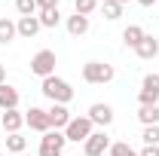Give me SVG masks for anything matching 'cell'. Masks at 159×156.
<instances>
[{
  "instance_id": "cell-21",
  "label": "cell",
  "mask_w": 159,
  "mask_h": 156,
  "mask_svg": "<svg viewBox=\"0 0 159 156\" xmlns=\"http://www.w3.org/2000/svg\"><path fill=\"white\" fill-rule=\"evenodd\" d=\"M25 147H28V138H21L19 132H16V135H9L6 138V150H9V153H25Z\"/></svg>"
},
{
  "instance_id": "cell-19",
  "label": "cell",
  "mask_w": 159,
  "mask_h": 156,
  "mask_svg": "<svg viewBox=\"0 0 159 156\" xmlns=\"http://www.w3.org/2000/svg\"><path fill=\"white\" fill-rule=\"evenodd\" d=\"M101 12H104V19L107 21H116L119 16H122V3H116V0H104V3H98Z\"/></svg>"
},
{
  "instance_id": "cell-13",
  "label": "cell",
  "mask_w": 159,
  "mask_h": 156,
  "mask_svg": "<svg viewBox=\"0 0 159 156\" xmlns=\"http://www.w3.org/2000/svg\"><path fill=\"white\" fill-rule=\"evenodd\" d=\"M0 126H3L9 135H16L21 126H25V113H19V107H16V110H3V117H0Z\"/></svg>"
},
{
  "instance_id": "cell-29",
  "label": "cell",
  "mask_w": 159,
  "mask_h": 156,
  "mask_svg": "<svg viewBox=\"0 0 159 156\" xmlns=\"http://www.w3.org/2000/svg\"><path fill=\"white\" fill-rule=\"evenodd\" d=\"M116 3H129V0H116Z\"/></svg>"
},
{
  "instance_id": "cell-1",
  "label": "cell",
  "mask_w": 159,
  "mask_h": 156,
  "mask_svg": "<svg viewBox=\"0 0 159 156\" xmlns=\"http://www.w3.org/2000/svg\"><path fill=\"white\" fill-rule=\"evenodd\" d=\"M40 92L49 98L52 104H67L70 98H74V89H70V83L67 80H61V77H46L43 80V86H40Z\"/></svg>"
},
{
  "instance_id": "cell-24",
  "label": "cell",
  "mask_w": 159,
  "mask_h": 156,
  "mask_svg": "<svg viewBox=\"0 0 159 156\" xmlns=\"http://www.w3.org/2000/svg\"><path fill=\"white\" fill-rule=\"evenodd\" d=\"M107 153H110V156H138L132 147H129V144H125V141H116V144H110V150H107Z\"/></svg>"
},
{
  "instance_id": "cell-10",
  "label": "cell",
  "mask_w": 159,
  "mask_h": 156,
  "mask_svg": "<svg viewBox=\"0 0 159 156\" xmlns=\"http://www.w3.org/2000/svg\"><path fill=\"white\" fill-rule=\"evenodd\" d=\"M46 113H49V126H52V129H67V122L74 119L70 110H67V104H52Z\"/></svg>"
},
{
  "instance_id": "cell-32",
  "label": "cell",
  "mask_w": 159,
  "mask_h": 156,
  "mask_svg": "<svg viewBox=\"0 0 159 156\" xmlns=\"http://www.w3.org/2000/svg\"><path fill=\"white\" fill-rule=\"evenodd\" d=\"M0 156H3V153H0Z\"/></svg>"
},
{
  "instance_id": "cell-28",
  "label": "cell",
  "mask_w": 159,
  "mask_h": 156,
  "mask_svg": "<svg viewBox=\"0 0 159 156\" xmlns=\"http://www.w3.org/2000/svg\"><path fill=\"white\" fill-rule=\"evenodd\" d=\"M0 83H6V71H3V64H0Z\"/></svg>"
},
{
  "instance_id": "cell-6",
  "label": "cell",
  "mask_w": 159,
  "mask_h": 156,
  "mask_svg": "<svg viewBox=\"0 0 159 156\" xmlns=\"http://www.w3.org/2000/svg\"><path fill=\"white\" fill-rule=\"evenodd\" d=\"M104 150H110L107 132H92V135L83 141V153L86 156H104Z\"/></svg>"
},
{
  "instance_id": "cell-15",
  "label": "cell",
  "mask_w": 159,
  "mask_h": 156,
  "mask_svg": "<svg viewBox=\"0 0 159 156\" xmlns=\"http://www.w3.org/2000/svg\"><path fill=\"white\" fill-rule=\"evenodd\" d=\"M86 31H89V16H77V12H74V16L67 19V34H70V37H83Z\"/></svg>"
},
{
  "instance_id": "cell-30",
  "label": "cell",
  "mask_w": 159,
  "mask_h": 156,
  "mask_svg": "<svg viewBox=\"0 0 159 156\" xmlns=\"http://www.w3.org/2000/svg\"><path fill=\"white\" fill-rule=\"evenodd\" d=\"M19 156H28V153H19Z\"/></svg>"
},
{
  "instance_id": "cell-16",
  "label": "cell",
  "mask_w": 159,
  "mask_h": 156,
  "mask_svg": "<svg viewBox=\"0 0 159 156\" xmlns=\"http://www.w3.org/2000/svg\"><path fill=\"white\" fill-rule=\"evenodd\" d=\"M138 119L144 122V126H159V107L156 104H141Z\"/></svg>"
},
{
  "instance_id": "cell-11",
  "label": "cell",
  "mask_w": 159,
  "mask_h": 156,
  "mask_svg": "<svg viewBox=\"0 0 159 156\" xmlns=\"http://www.w3.org/2000/svg\"><path fill=\"white\" fill-rule=\"evenodd\" d=\"M40 28H43V25H40L37 16H21V19L16 21V31H19V37H25V40H34Z\"/></svg>"
},
{
  "instance_id": "cell-7",
  "label": "cell",
  "mask_w": 159,
  "mask_h": 156,
  "mask_svg": "<svg viewBox=\"0 0 159 156\" xmlns=\"http://www.w3.org/2000/svg\"><path fill=\"white\" fill-rule=\"evenodd\" d=\"M141 104H156L159 101V74H147L144 83H141V92H138Z\"/></svg>"
},
{
  "instance_id": "cell-20",
  "label": "cell",
  "mask_w": 159,
  "mask_h": 156,
  "mask_svg": "<svg viewBox=\"0 0 159 156\" xmlns=\"http://www.w3.org/2000/svg\"><path fill=\"white\" fill-rule=\"evenodd\" d=\"M40 25H43V28H55V25H58L61 21V12H58V6H52V9H40Z\"/></svg>"
},
{
  "instance_id": "cell-14",
  "label": "cell",
  "mask_w": 159,
  "mask_h": 156,
  "mask_svg": "<svg viewBox=\"0 0 159 156\" xmlns=\"http://www.w3.org/2000/svg\"><path fill=\"white\" fill-rule=\"evenodd\" d=\"M19 107V92L9 83H0V110H16Z\"/></svg>"
},
{
  "instance_id": "cell-31",
  "label": "cell",
  "mask_w": 159,
  "mask_h": 156,
  "mask_svg": "<svg viewBox=\"0 0 159 156\" xmlns=\"http://www.w3.org/2000/svg\"><path fill=\"white\" fill-rule=\"evenodd\" d=\"M0 117H3V110H0Z\"/></svg>"
},
{
  "instance_id": "cell-23",
  "label": "cell",
  "mask_w": 159,
  "mask_h": 156,
  "mask_svg": "<svg viewBox=\"0 0 159 156\" xmlns=\"http://www.w3.org/2000/svg\"><path fill=\"white\" fill-rule=\"evenodd\" d=\"M144 144L147 147H159V126H144Z\"/></svg>"
},
{
  "instance_id": "cell-27",
  "label": "cell",
  "mask_w": 159,
  "mask_h": 156,
  "mask_svg": "<svg viewBox=\"0 0 159 156\" xmlns=\"http://www.w3.org/2000/svg\"><path fill=\"white\" fill-rule=\"evenodd\" d=\"M141 6H153V3H156V0H138Z\"/></svg>"
},
{
  "instance_id": "cell-2",
  "label": "cell",
  "mask_w": 159,
  "mask_h": 156,
  "mask_svg": "<svg viewBox=\"0 0 159 156\" xmlns=\"http://www.w3.org/2000/svg\"><path fill=\"white\" fill-rule=\"evenodd\" d=\"M83 80L92 83V86H104V83L113 80V64H107V61H86L83 64Z\"/></svg>"
},
{
  "instance_id": "cell-26",
  "label": "cell",
  "mask_w": 159,
  "mask_h": 156,
  "mask_svg": "<svg viewBox=\"0 0 159 156\" xmlns=\"http://www.w3.org/2000/svg\"><path fill=\"white\" fill-rule=\"evenodd\" d=\"M138 156H159V147H144Z\"/></svg>"
},
{
  "instance_id": "cell-8",
  "label": "cell",
  "mask_w": 159,
  "mask_h": 156,
  "mask_svg": "<svg viewBox=\"0 0 159 156\" xmlns=\"http://www.w3.org/2000/svg\"><path fill=\"white\" fill-rule=\"evenodd\" d=\"M25 126H31L34 132H40V135H46L52 126H49V113L43 110V107H31L28 113H25Z\"/></svg>"
},
{
  "instance_id": "cell-18",
  "label": "cell",
  "mask_w": 159,
  "mask_h": 156,
  "mask_svg": "<svg viewBox=\"0 0 159 156\" xmlns=\"http://www.w3.org/2000/svg\"><path fill=\"white\" fill-rule=\"evenodd\" d=\"M16 37H19V31H16V21H9V19H0V46L12 43Z\"/></svg>"
},
{
  "instance_id": "cell-17",
  "label": "cell",
  "mask_w": 159,
  "mask_h": 156,
  "mask_svg": "<svg viewBox=\"0 0 159 156\" xmlns=\"http://www.w3.org/2000/svg\"><path fill=\"white\" fill-rule=\"evenodd\" d=\"M141 40H144V28H141V25H129V28L122 31V43H125V46H132V49L138 46Z\"/></svg>"
},
{
  "instance_id": "cell-25",
  "label": "cell",
  "mask_w": 159,
  "mask_h": 156,
  "mask_svg": "<svg viewBox=\"0 0 159 156\" xmlns=\"http://www.w3.org/2000/svg\"><path fill=\"white\" fill-rule=\"evenodd\" d=\"M16 9H19V16H34L37 12V0H16Z\"/></svg>"
},
{
  "instance_id": "cell-5",
  "label": "cell",
  "mask_w": 159,
  "mask_h": 156,
  "mask_svg": "<svg viewBox=\"0 0 159 156\" xmlns=\"http://www.w3.org/2000/svg\"><path fill=\"white\" fill-rule=\"evenodd\" d=\"M92 135V119L89 117H74L70 122H67V129H64V138L67 141H86V138Z\"/></svg>"
},
{
  "instance_id": "cell-9",
  "label": "cell",
  "mask_w": 159,
  "mask_h": 156,
  "mask_svg": "<svg viewBox=\"0 0 159 156\" xmlns=\"http://www.w3.org/2000/svg\"><path fill=\"white\" fill-rule=\"evenodd\" d=\"M89 119H92V126H104V129H107V126L113 122V107L98 101V104L89 107Z\"/></svg>"
},
{
  "instance_id": "cell-22",
  "label": "cell",
  "mask_w": 159,
  "mask_h": 156,
  "mask_svg": "<svg viewBox=\"0 0 159 156\" xmlns=\"http://www.w3.org/2000/svg\"><path fill=\"white\" fill-rule=\"evenodd\" d=\"M98 9V0H74V12L77 16H92Z\"/></svg>"
},
{
  "instance_id": "cell-12",
  "label": "cell",
  "mask_w": 159,
  "mask_h": 156,
  "mask_svg": "<svg viewBox=\"0 0 159 156\" xmlns=\"http://www.w3.org/2000/svg\"><path fill=\"white\" fill-rule=\"evenodd\" d=\"M135 52H138V58H144V61L156 58V55H159V40L150 37V34H144V40L135 46Z\"/></svg>"
},
{
  "instance_id": "cell-4",
  "label": "cell",
  "mask_w": 159,
  "mask_h": 156,
  "mask_svg": "<svg viewBox=\"0 0 159 156\" xmlns=\"http://www.w3.org/2000/svg\"><path fill=\"white\" fill-rule=\"evenodd\" d=\"M31 74H37V77H52L55 74V52L52 49H40L37 55L31 58Z\"/></svg>"
},
{
  "instance_id": "cell-3",
  "label": "cell",
  "mask_w": 159,
  "mask_h": 156,
  "mask_svg": "<svg viewBox=\"0 0 159 156\" xmlns=\"http://www.w3.org/2000/svg\"><path fill=\"white\" fill-rule=\"evenodd\" d=\"M64 144H67L64 132H58V129H49L46 135L40 138V156H61Z\"/></svg>"
}]
</instances>
